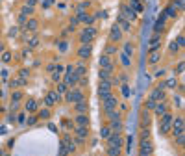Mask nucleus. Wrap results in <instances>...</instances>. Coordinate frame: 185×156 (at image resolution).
<instances>
[{
    "mask_svg": "<svg viewBox=\"0 0 185 156\" xmlns=\"http://www.w3.org/2000/svg\"><path fill=\"white\" fill-rule=\"evenodd\" d=\"M172 119H174V117H172V114H165V115H161V119H159V132L163 136H167L168 132H170V128H172Z\"/></svg>",
    "mask_w": 185,
    "mask_h": 156,
    "instance_id": "obj_1",
    "label": "nucleus"
},
{
    "mask_svg": "<svg viewBox=\"0 0 185 156\" xmlns=\"http://www.w3.org/2000/svg\"><path fill=\"white\" fill-rule=\"evenodd\" d=\"M96 37V28H93V26H87V28L81 30L80 34V43L81 45H91V41Z\"/></svg>",
    "mask_w": 185,
    "mask_h": 156,
    "instance_id": "obj_2",
    "label": "nucleus"
},
{
    "mask_svg": "<svg viewBox=\"0 0 185 156\" xmlns=\"http://www.w3.org/2000/svg\"><path fill=\"white\" fill-rule=\"evenodd\" d=\"M111 89H113L111 80H100V84H98V97H100V100H104L106 97L111 95Z\"/></svg>",
    "mask_w": 185,
    "mask_h": 156,
    "instance_id": "obj_3",
    "label": "nucleus"
},
{
    "mask_svg": "<svg viewBox=\"0 0 185 156\" xmlns=\"http://www.w3.org/2000/svg\"><path fill=\"white\" fill-rule=\"evenodd\" d=\"M154 153V143H152L150 138H141V143H139V154H144V156H152Z\"/></svg>",
    "mask_w": 185,
    "mask_h": 156,
    "instance_id": "obj_4",
    "label": "nucleus"
},
{
    "mask_svg": "<svg viewBox=\"0 0 185 156\" xmlns=\"http://www.w3.org/2000/svg\"><path fill=\"white\" fill-rule=\"evenodd\" d=\"M65 99L67 102H78V100L83 99V91H81V87H72L65 93Z\"/></svg>",
    "mask_w": 185,
    "mask_h": 156,
    "instance_id": "obj_5",
    "label": "nucleus"
},
{
    "mask_svg": "<svg viewBox=\"0 0 185 156\" xmlns=\"http://www.w3.org/2000/svg\"><path fill=\"white\" fill-rule=\"evenodd\" d=\"M102 106H104L106 114H109V112H115V108L119 106V100H117V97L111 93L109 97H106V99L102 100Z\"/></svg>",
    "mask_w": 185,
    "mask_h": 156,
    "instance_id": "obj_6",
    "label": "nucleus"
},
{
    "mask_svg": "<svg viewBox=\"0 0 185 156\" xmlns=\"http://www.w3.org/2000/svg\"><path fill=\"white\" fill-rule=\"evenodd\" d=\"M78 80H80V78L74 75V67H72V65H69V67L65 69V80H63V82H65L69 87H74V85L78 84Z\"/></svg>",
    "mask_w": 185,
    "mask_h": 156,
    "instance_id": "obj_7",
    "label": "nucleus"
},
{
    "mask_svg": "<svg viewBox=\"0 0 185 156\" xmlns=\"http://www.w3.org/2000/svg\"><path fill=\"white\" fill-rule=\"evenodd\" d=\"M98 63H100V69H106V71L113 73V69H115V61H113L111 56H106V54H102L100 60H98Z\"/></svg>",
    "mask_w": 185,
    "mask_h": 156,
    "instance_id": "obj_8",
    "label": "nucleus"
},
{
    "mask_svg": "<svg viewBox=\"0 0 185 156\" xmlns=\"http://www.w3.org/2000/svg\"><path fill=\"white\" fill-rule=\"evenodd\" d=\"M165 84H159L156 89H152V93H150V97L148 99H152V100H156V102H161V100H165Z\"/></svg>",
    "mask_w": 185,
    "mask_h": 156,
    "instance_id": "obj_9",
    "label": "nucleus"
},
{
    "mask_svg": "<svg viewBox=\"0 0 185 156\" xmlns=\"http://www.w3.org/2000/svg\"><path fill=\"white\" fill-rule=\"evenodd\" d=\"M122 136L117 134V132H111V136L108 138V147H115V149H122Z\"/></svg>",
    "mask_w": 185,
    "mask_h": 156,
    "instance_id": "obj_10",
    "label": "nucleus"
},
{
    "mask_svg": "<svg viewBox=\"0 0 185 156\" xmlns=\"http://www.w3.org/2000/svg\"><path fill=\"white\" fill-rule=\"evenodd\" d=\"M120 17L126 19V21H135V19H137V13L128 6V4H124V6H120Z\"/></svg>",
    "mask_w": 185,
    "mask_h": 156,
    "instance_id": "obj_11",
    "label": "nucleus"
},
{
    "mask_svg": "<svg viewBox=\"0 0 185 156\" xmlns=\"http://www.w3.org/2000/svg\"><path fill=\"white\" fill-rule=\"evenodd\" d=\"M172 132H174V138L180 134H183V117H176V119H172Z\"/></svg>",
    "mask_w": 185,
    "mask_h": 156,
    "instance_id": "obj_12",
    "label": "nucleus"
},
{
    "mask_svg": "<svg viewBox=\"0 0 185 156\" xmlns=\"http://www.w3.org/2000/svg\"><path fill=\"white\" fill-rule=\"evenodd\" d=\"M109 39H111V43H119L120 39H122V30H120L117 24L113 26L111 32H109Z\"/></svg>",
    "mask_w": 185,
    "mask_h": 156,
    "instance_id": "obj_13",
    "label": "nucleus"
},
{
    "mask_svg": "<svg viewBox=\"0 0 185 156\" xmlns=\"http://www.w3.org/2000/svg\"><path fill=\"white\" fill-rule=\"evenodd\" d=\"M91 52H93V46L91 45H81L80 48H78V56H80L81 60H87V58L91 56Z\"/></svg>",
    "mask_w": 185,
    "mask_h": 156,
    "instance_id": "obj_14",
    "label": "nucleus"
},
{
    "mask_svg": "<svg viewBox=\"0 0 185 156\" xmlns=\"http://www.w3.org/2000/svg\"><path fill=\"white\" fill-rule=\"evenodd\" d=\"M87 139V126H76V141L83 143Z\"/></svg>",
    "mask_w": 185,
    "mask_h": 156,
    "instance_id": "obj_15",
    "label": "nucleus"
},
{
    "mask_svg": "<svg viewBox=\"0 0 185 156\" xmlns=\"http://www.w3.org/2000/svg\"><path fill=\"white\" fill-rule=\"evenodd\" d=\"M154 112H156V115H157V117L165 115V114H167V112H168V104L165 102V100H161V102H157V104H156Z\"/></svg>",
    "mask_w": 185,
    "mask_h": 156,
    "instance_id": "obj_16",
    "label": "nucleus"
},
{
    "mask_svg": "<svg viewBox=\"0 0 185 156\" xmlns=\"http://www.w3.org/2000/svg\"><path fill=\"white\" fill-rule=\"evenodd\" d=\"M74 75H76L78 78H85V75H87V67H85L83 61H78V65L74 67Z\"/></svg>",
    "mask_w": 185,
    "mask_h": 156,
    "instance_id": "obj_17",
    "label": "nucleus"
},
{
    "mask_svg": "<svg viewBox=\"0 0 185 156\" xmlns=\"http://www.w3.org/2000/svg\"><path fill=\"white\" fill-rule=\"evenodd\" d=\"M76 19H78V22H83V24H87V26H91L93 21H94V17H91V15H87V13H78Z\"/></svg>",
    "mask_w": 185,
    "mask_h": 156,
    "instance_id": "obj_18",
    "label": "nucleus"
},
{
    "mask_svg": "<svg viewBox=\"0 0 185 156\" xmlns=\"http://www.w3.org/2000/svg\"><path fill=\"white\" fill-rule=\"evenodd\" d=\"M161 46V34H154L150 39V50H159Z\"/></svg>",
    "mask_w": 185,
    "mask_h": 156,
    "instance_id": "obj_19",
    "label": "nucleus"
},
{
    "mask_svg": "<svg viewBox=\"0 0 185 156\" xmlns=\"http://www.w3.org/2000/svg\"><path fill=\"white\" fill-rule=\"evenodd\" d=\"M57 99H59V95H57L56 91H50L48 95H46V99H45V104L46 106H54V104L57 102Z\"/></svg>",
    "mask_w": 185,
    "mask_h": 156,
    "instance_id": "obj_20",
    "label": "nucleus"
},
{
    "mask_svg": "<svg viewBox=\"0 0 185 156\" xmlns=\"http://www.w3.org/2000/svg\"><path fill=\"white\" fill-rule=\"evenodd\" d=\"M159 60H161V52H159V50H150V56H148V63H150V65H156Z\"/></svg>",
    "mask_w": 185,
    "mask_h": 156,
    "instance_id": "obj_21",
    "label": "nucleus"
},
{
    "mask_svg": "<svg viewBox=\"0 0 185 156\" xmlns=\"http://www.w3.org/2000/svg\"><path fill=\"white\" fill-rule=\"evenodd\" d=\"M117 26H119V28L122 30V32H132V24H130V21L122 19L120 15H119V24H117Z\"/></svg>",
    "mask_w": 185,
    "mask_h": 156,
    "instance_id": "obj_22",
    "label": "nucleus"
},
{
    "mask_svg": "<svg viewBox=\"0 0 185 156\" xmlns=\"http://www.w3.org/2000/svg\"><path fill=\"white\" fill-rule=\"evenodd\" d=\"M109 128H111V132H117V134H120V130H122V123H120V119H111V123H109Z\"/></svg>",
    "mask_w": 185,
    "mask_h": 156,
    "instance_id": "obj_23",
    "label": "nucleus"
},
{
    "mask_svg": "<svg viewBox=\"0 0 185 156\" xmlns=\"http://www.w3.org/2000/svg\"><path fill=\"white\" fill-rule=\"evenodd\" d=\"M89 124V119L85 114H78L76 115V126H87Z\"/></svg>",
    "mask_w": 185,
    "mask_h": 156,
    "instance_id": "obj_24",
    "label": "nucleus"
},
{
    "mask_svg": "<svg viewBox=\"0 0 185 156\" xmlns=\"http://www.w3.org/2000/svg\"><path fill=\"white\" fill-rule=\"evenodd\" d=\"M74 104H76V112L78 114H85V112H87V100L85 99L78 100V102H74Z\"/></svg>",
    "mask_w": 185,
    "mask_h": 156,
    "instance_id": "obj_25",
    "label": "nucleus"
},
{
    "mask_svg": "<svg viewBox=\"0 0 185 156\" xmlns=\"http://www.w3.org/2000/svg\"><path fill=\"white\" fill-rule=\"evenodd\" d=\"M117 52H119V48H117V46L113 45V43H109V45L104 48V54H106V56H115Z\"/></svg>",
    "mask_w": 185,
    "mask_h": 156,
    "instance_id": "obj_26",
    "label": "nucleus"
},
{
    "mask_svg": "<svg viewBox=\"0 0 185 156\" xmlns=\"http://www.w3.org/2000/svg\"><path fill=\"white\" fill-rule=\"evenodd\" d=\"M163 15H165V17H172V19H176V15H178V9H176V7L170 4V6H168L167 9L163 11Z\"/></svg>",
    "mask_w": 185,
    "mask_h": 156,
    "instance_id": "obj_27",
    "label": "nucleus"
},
{
    "mask_svg": "<svg viewBox=\"0 0 185 156\" xmlns=\"http://www.w3.org/2000/svg\"><path fill=\"white\" fill-rule=\"evenodd\" d=\"M67 91H69V85H67L65 82H57V87H56V93H57V95H65Z\"/></svg>",
    "mask_w": 185,
    "mask_h": 156,
    "instance_id": "obj_28",
    "label": "nucleus"
},
{
    "mask_svg": "<svg viewBox=\"0 0 185 156\" xmlns=\"http://www.w3.org/2000/svg\"><path fill=\"white\" fill-rule=\"evenodd\" d=\"M109 136H111V128H109V124L102 126V128H100V138H102V139H108Z\"/></svg>",
    "mask_w": 185,
    "mask_h": 156,
    "instance_id": "obj_29",
    "label": "nucleus"
},
{
    "mask_svg": "<svg viewBox=\"0 0 185 156\" xmlns=\"http://www.w3.org/2000/svg\"><path fill=\"white\" fill-rule=\"evenodd\" d=\"M35 110H37V100L30 99L28 102H26V112H30V114H33Z\"/></svg>",
    "mask_w": 185,
    "mask_h": 156,
    "instance_id": "obj_30",
    "label": "nucleus"
},
{
    "mask_svg": "<svg viewBox=\"0 0 185 156\" xmlns=\"http://www.w3.org/2000/svg\"><path fill=\"white\" fill-rule=\"evenodd\" d=\"M111 76H113V73L106 71V69H100V71H98V78H100V80H111Z\"/></svg>",
    "mask_w": 185,
    "mask_h": 156,
    "instance_id": "obj_31",
    "label": "nucleus"
},
{
    "mask_svg": "<svg viewBox=\"0 0 185 156\" xmlns=\"http://www.w3.org/2000/svg\"><path fill=\"white\" fill-rule=\"evenodd\" d=\"M122 54H126V56H130V58L133 56V45H132V43H124V46H122Z\"/></svg>",
    "mask_w": 185,
    "mask_h": 156,
    "instance_id": "obj_32",
    "label": "nucleus"
},
{
    "mask_svg": "<svg viewBox=\"0 0 185 156\" xmlns=\"http://www.w3.org/2000/svg\"><path fill=\"white\" fill-rule=\"evenodd\" d=\"M37 30V21L35 19H30L28 24H26V32H35Z\"/></svg>",
    "mask_w": 185,
    "mask_h": 156,
    "instance_id": "obj_33",
    "label": "nucleus"
},
{
    "mask_svg": "<svg viewBox=\"0 0 185 156\" xmlns=\"http://www.w3.org/2000/svg\"><path fill=\"white\" fill-rule=\"evenodd\" d=\"M120 63H122V67L128 69L130 65H132V58H130V56H126V54H120Z\"/></svg>",
    "mask_w": 185,
    "mask_h": 156,
    "instance_id": "obj_34",
    "label": "nucleus"
},
{
    "mask_svg": "<svg viewBox=\"0 0 185 156\" xmlns=\"http://www.w3.org/2000/svg\"><path fill=\"white\" fill-rule=\"evenodd\" d=\"M156 100H152V99H146V102H144V110L146 112H154V108H156Z\"/></svg>",
    "mask_w": 185,
    "mask_h": 156,
    "instance_id": "obj_35",
    "label": "nucleus"
},
{
    "mask_svg": "<svg viewBox=\"0 0 185 156\" xmlns=\"http://www.w3.org/2000/svg\"><path fill=\"white\" fill-rule=\"evenodd\" d=\"M120 91H122V97H124V99H130V97H132V89H130L128 84H122Z\"/></svg>",
    "mask_w": 185,
    "mask_h": 156,
    "instance_id": "obj_36",
    "label": "nucleus"
},
{
    "mask_svg": "<svg viewBox=\"0 0 185 156\" xmlns=\"http://www.w3.org/2000/svg\"><path fill=\"white\" fill-rule=\"evenodd\" d=\"M37 45H39V37H37V36H31V37L28 39V46H30V48H35Z\"/></svg>",
    "mask_w": 185,
    "mask_h": 156,
    "instance_id": "obj_37",
    "label": "nucleus"
},
{
    "mask_svg": "<svg viewBox=\"0 0 185 156\" xmlns=\"http://www.w3.org/2000/svg\"><path fill=\"white\" fill-rule=\"evenodd\" d=\"M87 7H89V2L85 0V2H80V4H78L76 11H78V13H85V9H87Z\"/></svg>",
    "mask_w": 185,
    "mask_h": 156,
    "instance_id": "obj_38",
    "label": "nucleus"
},
{
    "mask_svg": "<svg viewBox=\"0 0 185 156\" xmlns=\"http://www.w3.org/2000/svg\"><path fill=\"white\" fill-rule=\"evenodd\" d=\"M163 84H165V87H170V89H174L178 82H176V78H168V80H167V82H163Z\"/></svg>",
    "mask_w": 185,
    "mask_h": 156,
    "instance_id": "obj_39",
    "label": "nucleus"
},
{
    "mask_svg": "<svg viewBox=\"0 0 185 156\" xmlns=\"http://www.w3.org/2000/svg\"><path fill=\"white\" fill-rule=\"evenodd\" d=\"M172 6H174L176 9H183V6H185V0H172Z\"/></svg>",
    "mask_w": 185,
    "mask_h": 156,
    "instance_id": "obj_40",
    "label": "nucleus"
},
{
    "mask_svg": "<svg viewBox=\"0 0 185 156\" xmlns=\"http://www.w3.org/2000/svg\"><path fill=\"white\" fill-rule=\"evenodd\" d=\"M2 61H4V63H9V61H11V52H7V50H6V52H2Z\"/></svg>",
    "mask_w": 185,
    "mask_h": 156,
    "instance_id": "obj_41",
    "label": "nucleus"
},
{
    "mask_svg": "<svg viewBox=\"0 0 185 156\" xmlns=\"http://www.w3.org/2000/svg\"><path fill=\"white\" fill-rule=\"evenodd\" d=\"M21 13L22 15H31V13H33V7H31V6H24L21 9Z\"/></svg>",
    "mask_w": 185,
    "mask_h": 156,
    "instance_id": "obj_42",
    "label": "nucleus"
},
{
    "mask_svg": "<svg viewBox=\"0 0 185 156\" xmlns=\"http://www.w3.org/2000/svg\"><path fill=\"white\" fill-rule=\"evenodd\" d=\"M176 45H178L180 46V48H182V46H183V43H185V39H183V36H178V39H176Z\"/></svg>",
    "mask_w": 185,
    "mask_h": 156,
    "instance_id": "obj_43",
    "label": "nucleus"
},
{
    "mask_svg": "<svg viewBox=\"0 0 185 156\" xmlns=\"http://www.w3.org/2000/svg\"><path fill=\"white\" fill-rule=\"evenodd\" d=\"M21 97H22L21 91H15V93H13V102H19V100H21Z\"/></svg>",
    "mask_w": 185,
    "mask_h": 156,
    "instance_id": "obj_44",
    "label": "nucleus"
},
{
    "mask_svg": "<svg viewBox=\"0 0 185 156\" xmlns=\"http://www.w3.org/2000/svg\"><path fill=\"white\" fill-rule=\"evenodd\" d=\"M183 141H185V136H183V134L176 136V143H178V145H183Z\"/></svg>",
    "mask_w": 185,
    "mask_h": 156,
    "instance_id": "obj_45",
    "label": "nucleus"
},
{
    "mask_svg": "<svg viewBox=\"0 0 185 156\" xmlns=\"http://www.w3.org/2000/svg\"><path fill=\"white\" fill-rule=\"evenodd\" d=\"M52 80H54V82H56V84H57V82L61 80V75H59V73H57V71H56V73H52Z\"/></svg>",
    "mask_w": 185,
    "mask_h": 156,
    "instance_id": "obj_46",
    "label": "nucleus"
},
{
    "mask_svg": "<svg viewBox=\"0 0 185 156\" xmlns=\"http://www.w3.org/2000/svg\"><path fill=\"white\" fill-rule=\"evenodd\" d=\"M19 24H21V26H24V24H26V15H22V13L19 15Z\"/></svg>",
    "mask_w": 185,
    "mask_h": 156,
    "instance_id": "obj_47",
    "label": "nucleus"
},
{
    "mask_svg": "<svg viewBox=\"0 0 185 156\" xmlns=\"http://www.w3.org/2000/svg\"><path fill=\"white\" fill-rule=\"evenodd\" d=\"M178 50H180V46L176 45L174 41H172V43H170V52H178Z\"/></svg>",
    "mask_w": 185,
    "mask_h": 156,
    "instance_id": "obj_48",
    "label": "nucleus"
},
{
    "mask_svg": "<svg viewBox=\"0 0 185 156\" xmlns=\"http://www.w3.org/2000/svg\"><path fill=\"white\" fill-rule=\"evenodd\" d=\"M76 24H78V19H76V17H72V19H70V28H74Z\"/></svg>",
    "mask_w": 185,
    "mask_h": 156,
    "instance_id": "obj_49",
    "label": "nucleus"
},
{
    "mask_svg": "<svg viewBox=\"0 0 185 156\" xmlns=\"http://www.w3.org/2000/svg\"><path fill=\"white\" fill-rule=\"evenodd\" d=\"M120 82H122V84H128V75H120Z\"/></svg>",
    "mask_w": 185,
    "mask_h": 156,
    "instance_id": "obj_50",
    "label": "nucleus"
},
{
    "mask_svg": "<svg viewBox=\"0 0 185 156\" xmlns=\"http://www.w3.org/2000/svg\"><path fill=\"white\" fill-rule=\"evenodd\" d=\"M165 75V69H159V71H156V76L159 78V76H163Z\"/></svg>",
    "mask_w": 185,
    "mask_h": 156,
    "instance_id": "obj_51",
    "label": "nucleus"
},
{
    "mask_svg": "<svg viewBox=\"0 0 185 156\" xmlns=\"http://www.w3.org/2000/svg\"><path fill=\"white\" fill-rule=\"evenodd\" d=\"M35 121H37V117H33V115H31V117H30V119H28V124H33V123H35Z\"/></svg>",
    "mask_w": 185,
    "mask_h": 156,
    "instance_id": "obj_52",
    "label": "nucleus"
},
{
    "mask_svg": "<svg viewBox=\"0 0 185 156\" xmlns=\"http://www.w3.org/2000/svg\"><path fill=\"white\" fill-rule=\"evenodd\" d=\"M59 50H61V52H65V50H67V43H61V45H59Z\"/></svg>",
    "mask_w": 185,
    "mask_h": 156,
    "instance_id": "obj_53",
    "label": "nucleus"
},
{
    "mask_svg": "<svg viewBox=\"0 0 185 156\" xmlns=\"http://www.w3.org/2000/svg\"><path fill=\"white\" fill-rule=\"evenodd\" d=\"M178 73H183V61H180V63H178Z\"/></svg>",
    "mask_w": 185,
    "mask_h": 156,
    "instance_id": "obj_54",
    "label": "nucleus"
},
{
    "mask_svg": "<svg viewBox=\"0 0 185 156\" xmlns=\"http://www.w3.org/2000/svg\"><path fill=\"white\" fill-rule=\"evenodd\" d=\"M26 2H28V6H31V7H33L35 4H37V0H26Z\"/></svg>",
    "mask_w": 185,
    "mask_h": 156,
    "instance_id": "obj_55",
    "label": "nucleus"
},
{
    "mask_svg": "<svg viewBox=\"0 0 185 156\" xmlns=\"http://www.w3.org/2000/svg\"><path fill=\"white\" fill-rule=\"evenodd\" d=\"M9 36H11V37H15V36H17V28H13V30H9Z\"/></svg>",
    "mask_w": 185,
    "mask_h": 156,
    "instance_id": "obj_56",
    "label": "nucleus"
},
{
    "mask_svg": "<svg viewBox=\"0 0 185 156\" xmlns=\"http://www.w3.org/2000/svg\"><path fill=\"white\" fill-rule=\"evenodd\" d=\"M0 52H4V45H2V43H0Z\"/></svg>",
    "mask_w": 185,
    "mask_h": 156,
    "instance_id": "obj_57",
    "label": "nucleus"
},
{
    "mask_svg": "<svg viewBox=\"0 0 185 156\" xmlns=\"http://www.w3.org/2000/svg\"><path fill=\"white\" fill-rule=\"evenodd\" d=\"M139 156H144V154H139Z\"/></svg>",
    "mask_w": 185,
    "mask_h": 156,
    "instance_id": "obj_58",
    "label": "nucleus"
},
{
    "mask_svg": "<svg viewBox=\"0 0 185 156\" xmlns=\"http://www.w3.org/2000/svg\"><path fill=\"white\" fill-rule=\"evenodd\" d=\"M108 156H111V154H108Z\"/></svg>",
    "mask_w": 185,
    "mask_h": 156,
    "instance_id": "obj_59",
    "label": "nucleus"
}]
</instances>
